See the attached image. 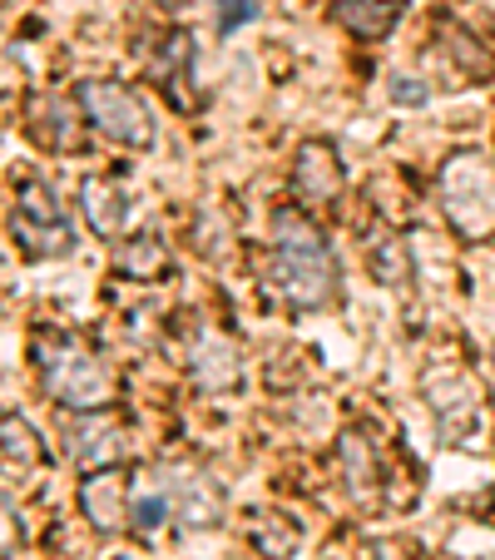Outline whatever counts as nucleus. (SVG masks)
I'll return each instance as SVG.
<instances>
[{
  "instance_id": "nucleus-2",
  "label": "nucleus",
  "mask_w": 495,
  "mask_h": 560,
  "mask_svg": "<svg viewBox=\"0 0 495 560\" xmlns=\"http://www.w3.org/2000/svg\"><path fill=\"white\" fill-rule=\"evenodd\" d=\"M31 358H35L40 387L50 392L60 407H70V412H105V407L115 402V392H119L115 372L80 338H70V332H35Z\"/></svg>"
},
{
  "instance_id": "nucleus-12",
  "label": "nucleus",
  "mask_w": 495,
  "mask_h": 560,
  "mask_svg": "<svg viewBox=\"0 0 495 560\" xmlns=\"http://www.w3.org/2000/svg\"><path fill=\"white\" fill-rule=\"evenodd\" d=\"M115 273L129 283H158L169 273V248L158 233H134V238H119L115 244Z\"/></svg>"
},
{
  "instance_id": "nucleus-4",
  "label": "nucleus",
  "mask_w": 495,
  "mask_h": 560,
  "mask_svg": "<svg viewBox=\"0 0 495 560\" xmlns=\"http://www.w3.org/2000/svg\"><path fill=\"white\" fill-rule=\"evenodd\" d=\"M5 229H11L15 248H21L25 258H40V264H50V258H64L74 248L70 213H64V203L55 199L50 184H40V179L21 184V194H15V209H11V219H5Z\"/></svg>"
},
{
  "instance_id": "nucleus-16",
  "label": "nucleus",
  "mask_w": 495,
  "mask_h": 560,
  "mask_svg": "<svg viewBox=\"0 0 495 560\" xmlns=\"http://www.w3.org/2000/svg\"><path fill=\"white\" fill-rule=\"evenodd\" d=\"M0 456H11L15 466H40L45 462V442L21 412L0 417Z\"/></svg>"
},
{
  "instance_id": "nucleus-18",
  "label": "nucleus",
  "mask_w": 495,
  "mask_h": 560,
  "mask_svg": "<svg viewBox=\"0 0 495 560\" xmlns=\"http://www.w3.org/2000/svg\"><path fill=\"white\" fill-rule=\"evenodd\" d=\"M70 125L74 119L64 115L55 100H35L31 105V135L40 139L45 149H70Z\"/></svg>"
},
{
  "instance_id": "nucleus-13",
  "label": "nucleus",
  "mask_w": 495,
  "mask_h": 560,
  "mask_svg": "<svg viewBox=\"0 0 495 560\" xmlns=\"http://www.w3.org/2000/svg\"><path fill=\"white\" fill-rule=\"evenodd\" d=\"M174 511L184 516V526H219V516H223V491L213 487L203 471H193V476H179L174 481Z\"/></svg>"
},
{
  "instance_id": "nucleus-22",
  "label": "nucleus",
  "mask_w": 495,
  "mask_h": 560,
  "mask_svg": "<svg viewBox=\"0 0 495 560\" xmlns=\"http://www.w3.org/2000/svg\"><path fill=\"white\" fill-rule=\"evenodd\" d=\"M213 11H219V35H233L254 21V0H213Z\"/></svg>"
},
{
  "instance_id": "nucleus-9",
  "label": "nucleus",
  "mask_w": 495,
  "mask_h": 560,
  "mask_svg": "<svg viewBox=\"0 0 495 560\" xmlns=\"http://www.w3.org/2000/svg\"><path fill=\"white\" fill-rule=\"evenodd\" d=\"M80 209H85V223L99 233V238H119V229L129 223V189L119 179H109V174H90L85 184H80Z\"/></svg>"
},
{
  "instance_id": "nucleus-23",
  "label": "nucleus",
  "mask_w": 495,
  "mask_h": 560,
  "mask_svg": "<svg viewBox=\"0 0 495 560\" xmlns=\"http://www.w3.org/2000/svg\"><path fill=\"white\" fill-rule=\"evenodd\" d=\"M21 546V521H15V501L0 491V560Z\"/></svg>"
},
{
  "instance_id": "nucleus-24",
  "label": "nucleus",
  "mask_w": 495,
  "mask_h": 560,
  "mask_svg": "<svg viewBox=\"0 0 495 560\" xmlns=\"http://www.w3.org/2000/svg\"><path fill=\"white\" fill-rule=\"evenodd\" d=\"M154 5H158V11H169V15H179L184 5H189V0H154Z\"/></svg>"
},
{
  "instance_id": "nucleus-14",
  "label": "nucleus",
  "mask_w": 495,
  "mask_h": 560,
  "mask_svg": "<svg viewBox=\"0 0 495 560\" xmlns=\"http://www.w3.org/2000/svg\"><path fill=\"white\" fill-rule=\"evenodd\" d=\"M338 456H342V476H347L352 497H372V487H377V452H372L367 432H347V436H342Z\"/></svg>"
},
{
  "instance_id": "nucleus-7",
  "label": "nucleus",
  "mask_w": 495,
  "mask_h": 560,
  "mask_svg": "<svg viewBox=\"0 0 495 560\" xmlns=\"http://www.w3.org/2000/svg\"><path fill=\"white\" fill-rule=\"evenodd\" d=\"M80 511L95 530H119L129 516V476L119 466H99V471H85L80 481Z\"/></svg>"
},
{
  "instance_id": "nucleus-1",
  "label": "nucleus",
  "mask_w": 495,
  "mask_h": 560,
  "mask_svg": "<svg viewBox=\"0 0 495 560\" xmlns=\"http://www.w3.org/2000/svg\"><path fill=\"white\" fill-rule=\"evenodd\" d=\"M268 288L293 313H317L338 298V258L327 248L322 229L307 219V209H278L273 213V264H268Z\"/></svg>"
},
{
  "instance_id": "nucleus-3",
  "label": "nucleus",
  "mask_w": 495,
  "mask_h": 560,
  "mask_svg": "<svg viewBox=\"0 0 495 560\" xmlns=\"http://www.w3.org/2000/svg\"><path fill=\"white\" fill-rule=\"evenodd\" d=\"M436 194H441V213L461 238L485 244L495 238V164L481 159L475 149H456L436 170Z\"/></svg>"
},
{
  "instance_id": "nucleus-17",
  "label": "nucleus",
  "mask_w": 495,
  "mask_h": 560,
  "mask_svg": "<svg viewBox=\"0 0 495 560\" xmlns=\"http://www.w3.org/2000/svg\"><path fill=\"white\" fill-rule=\"evenodd\" d=\"M193 372H199L203 387H228L233 377H238V362H233V348L223 338H199V348H193Z\"/></svg>"
},
{
  "instance_id": "nucleus-5",
  "label": "nucleus",
  "mask_w": 495,
  "mask_h": 560,
  "mask_svg": "<svg viewBox=\"0 0 495 560\" xmlns=\"http://www.w3.org/2000/svg\"><path fill=\"white\" fill-rule=\"evenodd\" d=\"M74 105L109 144L119 149H149L154 144V119H149L144 100L119 80H80L74 85Z\"/></svg>"
},
{
  "instance_id": "nucleus-19",
  "label": "nucleus",
  "mask_w": 495,
  "mask_h": 560,
  "mask_svg": "<svg viewBox=\"0 0 495 560\" xmlns=\"http://www.w3.org/2000/svg\"><path fill=\"white\" fill-rule=\"evenodd\" d=\"M372 273H377L387 288L406 283V254H401L397 238H381V244H372Z\"/></svg>"
},
{
  "instance_id": "nucleus-20",
  "label": "nucleus",
  "mask_w": 495,
  "mask_h": 560,
  "mask_svg": "<svg viewBox=\"0 0 495 560\" xmlns=\"http://www.w3.org/2000/svg\"><path fill=\"white\" fill-rule=\"evenodd\" d=\"M387 95H391V105H406V109H416V105H426V100H432V90H426L422 80H416V74H391Z\"/></svg>"
},
{
  "instance_id": "nucleus-8",
  "label": "nucleus",
  "mask_w": 495,
  "mask_h": 560,
  "mask_svg": "<svg viewBox=\"0 0 495 560\" xmlns=\"http://www.w3.org/2000/svg\"><path fill=\"white\" fill-rule=\"evenodd\" d=\"M125 452V427H115L105 412H80V422L70 427V456L80 471H99L115 466Z\"/></svg>"
},
{
  "instance_id": "nucleus-10",
  "label": "nucleus",
  "mask_w": 495,
  "mask_h": 560,
  "mask_svg": "<svg viewBox=\"0 0 495 560\" xmlns=\"http://www.w3.org/2000/svg\"><path fill=\"white\" fill-rule=\"evenodd\" d=\"M406 15V0H332V21L357 40H387Z\"/></svg>"
},
{
  "instance_id": "nucleus-25",
  "label": "nucleus",
  "mask_w": 495,
  "mask_h": 560,
  "mask_svg": "<svg viewBox=\"0 0 495 560\" xmlns=\"http://www.w3.org/2000/svg\"><path fill=\"white\" fill-rule=\"evenodd\" d=\"M491 382H495V348H491Z\"/></svg>"
},
{
  "instance_id": "nucleus-21",
  "label": "nucleus",
  "mask_w": 495,
  "mask_h": 560,
  "mask_svg": "<svg viewBox=\"0 0 495 560\" xmlns=\"http://www.w3.org/2000/svg\"><path fill=\"white\" fill-rule=\"evenodd\" d=\"M169 511H174L169 497H139L134 501V526L139 530H158L164 521H169Z\"/></svg>"
},
{
  "instance_id": "nucleus-26",
  "label": "nucleus",
  "mask_w": 495,
  "mask_h": 560,
  "mask_svg": "<svg viewBox=\"0 0 495 560\" xmlns=\"http://www.w3.org/2000/svg\"><path fill=\"white\" fill-rule=\"evenodd\" d=\"M119 560H129V556H119Z\"/></svg>"
},
{
  "instance_id": "nucleus-11",
  "label": "nucleus",
  "mask_w": 495,
  "mask_h": 560,
  "mask_svg": "<svg viewBox=\"0 0 495 560\" xmlns=\"http://www.w3.org/2000/svg\"><path fill=\"white\" fill-rule=\"evenodd\" d=\"M193 80V35L189 31H169L158 40V55H154V85L164 90L174 109H189V85Z\"/></svg>"
},
{
  "instance_id": "nucleus-15",
  "label": "nucleus",
  "mask_w": 495,
  "mask_h": 560,
  "mask_svg": "<svg viewBox=\"0 0 495 560\" xmlns=\"http://www.w3.org/2000/svg\"><path fill=\"white\" fill-rule=\"evenodd\" d=\"M432 40H436V50H441V55L461 60V74H465V80H475V85H485V80L495 74V60L465 31H456V25H441V31H432Z\"/></svg>"
},
{
  "instance_id": "nucleus-6",
  "label": "nucleus",
  "mask_w": 495,
  "mask_h": 560,
  "mask_svg": "<svg viewBox=\"0 0 495 560\" xmlns=\"http://www.w3.org/2000/svg\"><path fill=\"white\" fill-rule=\"evenodd\" d=\"M347 189V170H342L338 149L327 139H307L293 159V194L303 209H332Z\"/></svg>"
}]
</instances>
